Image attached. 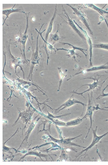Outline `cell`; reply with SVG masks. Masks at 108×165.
Listing matches in <instances>:
<instances>
[{
	"label": "cell",
	"mask_w": 108,
	"mask_h": 165,
	"mask_svg": "<svg viewBox=\"0 0 108 165\" xmlns=\"http://www.w3.org/2000/svg\"><path fill=\"white\" fill-rule=\"evenodd\" d=\"M16 6V4H15L14 7H13V8H12L11 9H7L3 10L2 13L3 15H5L7 16V17L4 20L3 24L5 23L6 20L7 19L9 18V16L11 14V13H15V12H21V10L19 9H14V8L15 6Z\"/></svg>",
	"instance_id": "14"
},
{
	"label": "cell",
	"mask_w": 108,
	"mask_h": 165,
	"mask_svg": "<svg viewBox=\"0 0 108 165\" xmlns=\"http://www.w3.org/2000/svg\"><path fill=\"white\" fill-rule=\"evenodd\" d=\"M82 135H79L76 137L66 138V139H55L53 138L50 135H49V137L51 138L52 140L54 141V142L57 143L58 145L61 146L63 148L66 149H71L73 151H75V152H77L76 151H75L74 149H73V148H72V146H75L79 147H81V148L85 149L86 148V147L81 146L77 145V144L74 143L72 142V141L76 139V138L80 137V136H82Z\"/></svg>",
	"instance_id": "1"
},
{
	"label": "cell",
	"mask_w": 108,
	"mask_h": 165,
	"mask_svg": "<svg viewBox=\"0 0 108 165\" xmlns=\"http://www.w3.org/2000/svg\"><path fill=\"white\" fill-rule=\"evenodd\" d=\"M107 64H108V63H106L104 65H101V66L92 67L91 68H88V69H83L82 70L80 71V72L77 73H76L74 75H72L71 77L68 79L67 81H69L72 77H74L75 75H79L80 74H85L86 73L92 72V71L108 69V65H107Z\"/></svg>",
	"instance_id": "9"
},
{
	"label": "cell",
	"mask_w": 108,
	"mask_h": 165,
	"mask_svg": "<svg viewBox=\"0 0 108 165\" xmlns=\"http://www.w3.org/2000/svg\"><path fill=\"white\" fill-rule=\"evenodd\" d=\"M49 118L57 125L60 126H66V123L65 122L60 121V120L57 119H53L52 118Z\"/></svg>",
	"instance_id": "25"
},
{
	"label": "cell",
	"mask_w": 108,
	"mask_h": 165,
	"mask_svg": "<svg viewBox=\"0 0 108 165\" xmlns=\"http://www.w3.org/2000/svg\"><path fill=\"white\" fill-rule=\"evenodd\" d=\"M38 116H37L36 117V118H35L34 121L33 122H32V123H31L30 125L29 126L27 132H26L24 140L23 142H22L21 145H20V147L22 145H23L24 142L25 140H26V142H27L28 139H29V135L30 134L31 132H32V131L33 130L34 128L35 127V125H36L37 123H38V120H39V119L41 118V117H39V118H38L37 120H35L36 117Z\"/></svg>",
	"instance_id": "11"
},
{
	"label": "cell",
	"mask_w": 108,
	"mask_h": 165,
	"mask_svg": "<svg viewBox=\"0 0 108 165\" xmlns=\"http://www.w3.org/2000/svg\"><path fill=\"white\" fill-rule=\"evenodd\" d=\"M29 17V16H26L27 17V27H26V30L24 34H23V36L22 37L21 40H20V42H21L22 44H23V53H24V56H25V59H26V56H25V44H26V41H27L28 35H27V30L28 28V18Z\"/></svg>",
	"instance_id": "15"
},
{
	"label": "cell",
	"mask_w": 108,
	"mask_h": 165,
	"mask_svg": "<svg viewBox=\"0 0 108 165\" xmlns=\"http://www.w3.org/2000/svg\"><path fill=\"white\" fill-rule=\"evenodd\" d=\"M107 87H108V85H107L106 86V87H105V88L104 89H103V90L102 92V94L100 95V96H99L97 98V99H98V98H100V97H106V96H108V93H104L105 90H106V88H107Z\"/></svg>",
	"instance_id": "27"
},
{
	"label": "cell",
	"mask_w": 108,
	"mask_h": 165,
	"mask_svg": "<svg viewBox=\"0 0 108 165\" xmlns=\"http://www.w3.org/2000/svg\"><path fill=\"white\" fill-rule=\"evenodd\" d=\"M74 94L72 95V96H71L70 98L66 102H65L64 104L61 105L58 108L56 109H54L55 111H56V113H58L60 112L61 111H62V110L66 109V108H69V107L72 106V105H75L76 104H80L81 105H82L83 107V112L81 116L83 115L84 112V109H85V105H86L85 103H83L80 101L78 100L75 99V98H72Z\"/></svg>",
	"instance_id": "3"
},
{
	"label": "cell",
	"mask_w": 108,
	"mask_h": 165,
	"mask_svg": "<svg viewBox=\"0 0 108 165\" xmlns=\"http://www.w3.org/2000/svg\"><path fill=\"white\" fill-rule=\"evenodd\" d=\"M58 69L59 71V74H60V82H59V87L57 91H60L61 87L62 82H63V79L65 78V77L66 76V72L68 71L67 69H66L65 71V72H63V71L61 70V68H58Z\"/></svg>",
	"instance_id": "19"
},
{
	"label": "cell",
	"mask_w": 108,
	"mask_h": 165,
	"mask_svg": "<svg viewBox=\"0 0 108 165\" xmlns=\"http://www.w3.org/2000/svg\"><path fill=\"white\" fill-rule=\"evenodd\" d=\"M28 155L36 156L37 157H39L42 160H43L42 159V158H41V157L46 158H47L48 156V155H47V154H41L40 153H38L37 151H29V152L27 153V154H25V155L23 157H22L20 159V160H22V159L24 158L26 156ZM43 161H44V160H43Z\"/></svg>",
	"instance_id": "17"
},
{
	"label": "cell",
	"mask_w": 108,
	"mask_h": 165,
	"mask_svg": "<svg viewBox=\"0 0 108 165\" xmlns=\"http://www.w3.org/2000/svg\"><path fill=\"white\" fill-rule=\"evenodd\" d=\"M67 5L69 6V7H70L73 10L74 12L77 16L78 18L84 24L86 27L88 29L90 32L91 33V35H93V32L92 31L91 28H90L89 23L88 19H87L85 13L83 12L78 10V9L72 7L71 6L69 5V4H67Z\"/></svg>",
	"instance_id": "5"
},
{
	"label": "cell",
	"mask_w": 108,
	"mask_h": 165,
	"mask_svg": "<svg viewBox=\"0 0 108 165\" xmlns=\"http://www.w3.org/2000/svg\"><path fill=\"white\" fill-rule=\"evenodd\" d=\"M105 121H108V120H105Z\"/></svg>",
	"instance_id": "28"
},
{
	"label": "cell",
	"mask_w": 108,
	"mask_h": 165,
	"mask_svg": "<svg viewBox=\"0 0 108 165\" xmlns=\"http://www.w3.org/2000/svg\"><path fill=\"white\" fill-rule=\"evenodd\" d=\"M88 95V107H87V112L86 113L85 115L84 116L83 118H82L83 119L87 118H90V120H91V126H90V128L88 129V131L86 136L85 139L87 137L91 129L92 128V115L93 112L94 111L97 110L101 109L102 110H105L108 111V109H103V108H101L99 107V105H93V104H91V99H90V97L89 95Z\"/></svg>",
	"instance_id": "2"
},
{
	"label": "cell",
	"mask_w": 108,
	"mask_h": 165,
	"mask_svg": "<svg viewBox=\"0 0 108 165\" xmlns=\"http://www.w3.org/2000/svg\"><path fill=\"white\" fill-rule=\"evenodd\" d=\"M68 156L67 154H66V151L64 150H62V154L61 155L60 158L58 160H60V161H66L68 160Z\"/></svg>",
	"instance_id": "24"
},
{
	"label": "cell",
	"mask_w": 108,
	"mask_h": 165,
	"mask_svg": "<svg viewBox=\"0 0 108 165\" xmlns=\"http://www.w3.org/2000/svg\"><path fill=\"white\" fill-rule=\"evenodd\" d=\"M44 25V24L43 25L41 26V27L40 28V29L39 32H38V30H37V29H35V30H36L37 32H38V33H39L40 35L41 36V38H42V39L43 40V41L46 44V45H47L48 46V47L49 49L50 50H51V51H52H52L53 50H55V49L54 48V47H53V45H51V44H50L48 42H47V41H46L45 39H44V38H43L42 36V33H43L44 32V31L45 30V29H44V30L43 31V32H41V28H42L43 26Z\"/></svg>",
	"instance_id": "22"
},
{
	"label": "cell",
	"mask_w": 108,
	"mask_h": 165,
	"mask_svg": "<svg viewBox=\"0 0 108 165\" xmlns=\"http://www.w3.org/2000/svg\"><path fill=\"white\" fill-rule=\"evenodd\" d=\"M105 72L106 73L108 74V72H106H106Z\"/></svg>",
	"instance_id": "29"
},
{
	"label": "cell",
	"mask_w": 108,
	"mask_h": 165,
	"mask_svg": "<svg viewBox=\"0 0 108 165\" xmlns=\"http://www.w3.org/2000/svg\"><path fill=\"white\" fill-rule=\"evenodd\" d=\"M60 42V43L61 44H63V45H66V44H67V45L71 46V47H72V48L74 49L75 50H79V51H81L83 53L84 55H85V56H86V57H87V54H86V53L85 52V51H87V49H84L83 48H81V47H75V46L72 45V44L68 43H67V42Z\"/></svg>",
	"instance_id": "21"
},
{
	"label": "cell",
	"mask_w": 108,
	"mask_h": 165,
	"mask_svg": "<svg viewBox=\"0 0 108 165\" xmlns=\"http://www.w3.org/2000/svg\"><path fill=\"white\" fill-rule=\"evenodd\" d=\"M47 112H48V117H49V118H60V117H61L63 116H65L69 115V114H63V115L59 116L54 117V116L52 115V114H50V113H49L48 111H47Z\"/></svg>",
	"instance_id": "26"
},
{
	"label": "cell",
	"mask_w": 108,
	"mask_h": 165,
	"mask_svg": "<svg viewBox=\"0 0 108 165\" xmlns=\"http://www.w3.org/2000/svg\"><path fill=\"white\" fill-rule=\"evenodd\" d=\"M85 5L88 8L96 10L97 11L101 16H102L103 17H105L104 14H108V11H106V10H103L102 9H101L97 7V6L94 5L93 4H86Z\"/></svg>",
	"instance_id": "13"
},
{
	"label": "cell",
	"mask_w": 108,
	"mask_h": 165,
	"mask_svg": "<svg viewBox=\"0 0 108 165\" xmlns=\"http://www.w3.org/2000/svg\"><path fill=\"white\" fill-rule=\"evenodd\" d=\"M83 118L78 117L77 118L70 120L66 123V127L78 125L83 121Z\"/></svg>",
	"instance_id": "16"
},
{
	"label": "cell",
	"mask_w": 108,
	"mask_h": 165,
	"mask_svg": "<svg viewBox=\"0 0 108 165\" xmlns=\"http://www.w3.org/2000/svg\"><path fill=\"white\" fill-rule=\"evenodd\" d=\"M63 11L64 12V14L65 15H63L65 16V17L66 18V20L67 22L66 23H68V24L70 26L71 28H72V29H73V30L74 31V32L76 33L77 34H78V35L79 36L80 38H82V40H84V41H86V38L85 37H84V35L79 30V29H78L77 28V26H75V24L74 23V21L72 20L70 18L69 15L68 14L67 12L65 11V9L63 8Z\"/></svg>",
	"instance_id": "6"
},
{
	"label": "cell",
	"mask_w": 108,
	"mask_h": 165,
	"mask_svg": "<svg viewBox=\"0 0 108 165\" xmlns=\"http://www.w3.org/2000/svg\"><path fill=\"white\" fill-rule=\"evenodd\" d=\"M97 126L96 127L95 130H93V129L92 128L91 129H92V131L93 132V138L92 142L91 145H89V146L87 147V148H86L85 149L83 150L81 152H80L79 154H78V155L76 157H79V156L81 155V154L84 152H85V154H86L87 151L91 149L93 147H94V145H96V144L100 142L101 139L103 137H104V136H106V135L108 134V132H106V133H105L104 134L101 135V136H98V135H97Z\"/></svg>",
	"instance_id": "4"
},
{
	"label": "cell",
	"mask_w": 108,
	"mask_h": 165,
	"mask_svg": "<svg viewBox=\"0 0 108 165\" xmlns=\"http://www.w3.org/2000/svg\"><path fill=\"white\" fill-rule=\"evenodd\" d=\"M56 51H59V50H64L67 52L68 54L66 55V56H68V58L71 57L73 58L74 60L75 61L77 62L75 59V56H77L78 57H80L81 58V56L77 53H75V51L74 49H72V50H68V49H66L63 48H56Z\"/></svg>",
	"instance_id": "12"
},
{
	"label": "cell",
	"mask_w": 108,
	"mask_h": 165,
	"mask_svg": "<svg viewBox=\"0 0 108 165\" xmlns=\"http://www.w3.org/2000/svg\"><path fill=\"white\" fill-rule=\"evenodd\" d=\"M94 48H101L104 49V50H108V44H94L93 46Z\"/></svg>",
	"instance_id": "23"
},
{
	"label": "cell",
	"mask_w": 108,
	"mask_h": 165,
	"mask_svg": "<svg viewBox=\"0 0 108 165\" xmlns=\"http://www.w3.org/2000/svg\"><path fill=\"white\" fill-rule=\"evenodd\" d=\"M38 38H37V47L36 50H35V52L33 53L32 54V62H35L37 60H38L39 58V49H38V38H39V33H38Z\"/></svg>",
	"instance_id": "18"
},
{
	"label": "cell",
	"mask_w": 108,
	"mask_h": 165,
	"mask_svg": "<svg viewBox=\"0 0 108 165\" xmlns=\"http://www.w3.org/2000/svg\"><path fill=\"white\" fill-rule=\"evenodd\" d=\"M57 4H56L54 16H53L51 20H50L49 25L48 26V29H47L46 34L45 38H44L45 41L47 42V41H48V36L49 35V34L51 33L52 31V30L53 23H54V19H55L57 13Z\"/></svg>",
	"instance_id": "10"
},
{
	"label": "cell",
	"mask_w": 108,
	"mask_h": 165,
	"mask_svg": "<svg viewBox=\"0 0 108 165\" xmlns=\"http://www.w3.org/2000/svg\"><path fill=\"white\" fill-rule=\"evenodd\" d=\"M57 32H56V33L53 35V34H51V36H50V39H51V41L53 42V44H54V43L58 41V40L60 39V38H61L60 37V36L59 35V25H57Z\"/></svg>",
	"instance_id": "20"
},
{
	"label": "cell",
	"mask_w": 108,
	"mask_h": 165,
	"mask_svg": "<svg viewBox=\"0 0 108 165\" xmlns=\"http://www.w3.org/2000/svg\"><path fill=\"white\" fill-rule=\"evenodd\" d=\"M74 23H75V25H76L78 27V28H79L80 29H81V30L83 32V33L85 34V36L86 38L87 42H88V43L89 45V47L90 67L92 66L93 55L92 51L93 47L92 41V39L91 38H90V37L88 35V34H87V33L86 31H85V30H84V29H83V28H81V26H80L79 25H78V24L75 21V20H74Z\"/></svg>",
	"instance_id": "7"
},
{
	"label": "cell",
	"mask_w": 108,
	"mask_h": 165,
	"mask_svg": "<svg viewBox=\"0 0 108 165\" xmlns=\"http://www.w3.org/2000/svg\"><path fill=\"white\" fill-rule=\"evenodd\" d=\"M91 79L94 80V82L92 83V84H86L83 85H82L81 86V87H80L79 89H78V90H76L78 91V90H79L80 88H81V87H84V86H88L89 87V88L88 90L85 91H84L83 92H82V93H77L75 91H73L71 92V93H75V94H76L78 95H80L81 96H83L84 99H85V98L83 96V94L84 93H86V92H87L88 91H90L92 90H94V89L97 88V86H98V83L99 81V80L98 79H96V78H91V77H87V78H85L83 79H81V80H84V79Z\"/></svg>",
	"instance_id": "8"
}]
</instances>
